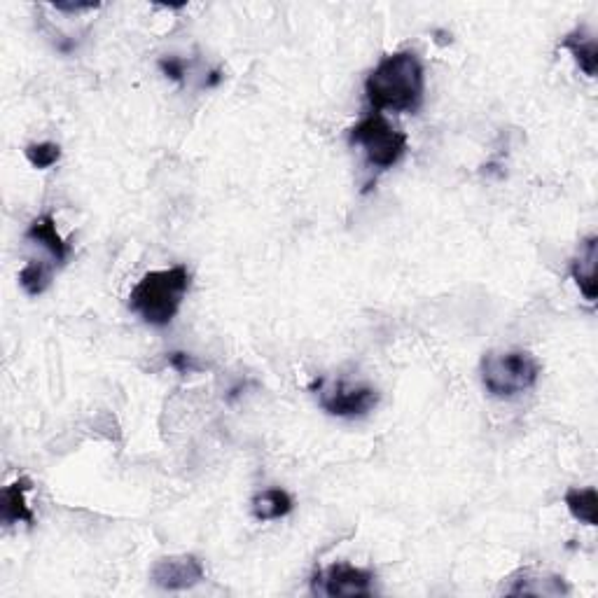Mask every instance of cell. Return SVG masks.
I'll use <instances>...</instances> for the list:
<instances>
[{"label": "cell", "instance_id": "6da1fadb", "mask_svg": "<svg viewBox=\"0 0 598 598\" xmlns=\"http://www.w3.org/2000/svg\"><path fill=\"white\" fill-rule=\"evenodd\" d=\"M426 92V71L419 54L400 50L386 54L365 80V96L377 113H416Z\"/></svg>", "mask_w": 598, "mask_h": 598}, {"label": "cell", "instance_id": "7a4b0ae2", "mask_svg": "<svg viewBox=\"0 0 598 598\" xmlns=\"http://www.w3.org/2000/svg\"><path fill=\"white\" fill-rule=\"evenodd\" d=\"M192 274L183 264L148 271L129 292V309L152 328H166L178 316Z\"/></svg>", "mask_w": 598, "mask_h": 598}, {"label": "cell", "instance_id": "3957f363", "mask_svg": "<svg viewBox=\"0 0 598 598\" xmlns=\"http://www.w3.org/2000/svg\"><path fill=\"white\" fill-rule=\"evenodd\" d=\"M479 377L493 398L512 400L538 384L540 363L533 353L521 349L489 351L479 365Z\"/></svg>", "mask_w": 598, "mask_h": 598}, {"label": "cell", "instance_id": "277c9868", "mask_svg": "<svg viewBox=\"0 0 598 598\" xmlns=\"http://www.w3.org/2000/svg\"><path fill=\"white\" fill-rule=\"evenodd\" d=\"M349 141L365 152L367 164L388 171L405 157L409 136L395 129L381 113H372L349 129Z\"/></svg>", "mask_w": 598, "mask_h": 598}, {"label": "cell", "instance_id": "5b68a950", "mask_svg": "<svg viewBox=\"0 0 598 598\" xmlns=\"http://www.w3.org/2000/svg\"><path fill=\"white\" fill-rule=\"evenodd\" d=\"M316 391L323 412L337 416V419H360V416L370 414L381 400L374 386H349L344 381H337L332 386L318 381Z\"/></svg>", "mask_w": 598, "mask_h": 598}, {"label": "cell", "instance_id": "8992f818", "mask_svg": "<svg viewBox=\"0 0 598 598\" xmlns=\"http://www.w3.org/2000/svg\"><path fill=\"white\" fill-rule=\"evenodd\" d=\"M377 575L370 568L353 566V563H332V566L318 570L311 580V591L318 596L330 598H358L370 596Z\"/></svg>", "mask_w": 598, "mask_h": 598}, {"label": "cell", "instance_id": "52a82bcc", "mask_svg": "<svg viewBox=\"0 0 598 598\" xmlns=\"http://www.w3.org/2000/svg\"><path fill=\"white\" fill-rule=\"evenodd\" d=\"M206 570L194 554H173L162 556L150 570L152 584L164 591H185L204 582Z\"/></svg>", "mask_w": 598, "mask_h": 598}, {"label": "cell", "instance_id": "ba28073f", "mask_svg": "<svg viewBox=\"0 0 598 598\" xmlns=\"http://www.w3.org/2000/svg\"><path fill=\"white\" fill-rule=\"evenodd\" d=\"M570 591L568 582L561 575L540 573L535 568H519L510 577H505L500 584L503 596H542V598H559Z\"/></svg>", "mask_w": 598, "mask_h": 598}, {"label": "cell", "instance_id": "9c48e42d", "mask_svg": "<svg viewBox=\"0 0 598 598\" xmlns=\"http://www.w3.org/2000/svg\"><path fill=\"white\" fill-rule=\"evenodd\" d=\"M31 479L19 477L15 482L8 484L0 493V517H3L5 526L12 524H29L33 526L36 521V514H33L29 500H26V493L31 491Z\"/></svg>", "mask_w": 598, "mask_h": 598}, {"label": "cell", "instance_id": "30bf717a", "mask_svg": "<svg viewBox=\"0 0 598 598\" xmlns=\"http://www.w3.org/2000/svg\"><path fill=\"white\" fill-rule=\"evenodd\" d=\"M596 260H598V239L596 236H587L580 246V255L575 257L573 264H570V276L584 299L589 302H596L598 295V281H596Z\"/></svg>", "mask_w": 598, "mask_h": 598}, {"label": "cell", "instance_id": "8fae6325", "mask_svg": "<svg viewBox=\"0 0 598 598\" xmlns=\"http://www.w3.org/2000/svg\"><path fill=\"white\" fill-rule=\"evenodd\" d=\"M26 239L40 243L59 264H64L68 257H71V243L59 234L57 220H54L50 213L38 215V218L31 222L29 229H26Z\"/></svg>", "mask_w": 598, "mask_h": 598}, {"label": "cell", "instance_id": "7c38bea8", "mask_svg": "<svg viewBox=\"0 0 598 598\" xmlns=\"http://www.w3.org/2000/svg\"><path fill=\"white\" fill-rule=\"evenodd\" d=\"M563 50H568L573 54L575 64L580 66V71L587 75V78H596L598 73V47H596V38L584 29H575L573 33H568L566 38L561 40Z\"/></svg>", "mask_w": 598, "mask_h": 598}, {"label": "cell", "instance_id": "4fadbf2b", "mask_svg": "<svg viewBox=\"0 0 598 598\" xmlns=\"http://www.w3.org/2000/svg\"><path fill=\"white\" fill-rule=\"evenodd\" d=\"M295 500L285 489H264L253 498V517L257 521H276L288 517Z\"/></svg>", "mask_w": 598, "mask_h": 598}, {"label": "cell", "instance_id": "5bb4252c", "mask_svg": "<svg viewBox=\"0 0 598 598\" xmlns=\"http://www.w3.org/2000/svg\"><path fill=\"white\" fill-rule=\"evenodd\" d=\"M563 503H566L568 512L573 514V519L580 521V524H598V496L594 486H587V489H577V486H573V489H568L566 496H563Z\"/></svg>", "mask_w": 598, "mask_h": 598}, {"label": "cell", "instance_id": "9a60e30c", "mask_svg": "<svg viewBox=\"0 0 598 598\" xmlns=\"http://www.w3.org/2000/svg\"><path fill=\"white\" fill-rule=\"evenodd\" d=\"M19 285H22L26 295L38 297L52 285V269L47 267L45 262L31 260L29 264H24V269L19 271Z\"/></svg>", "mask_w": 598, "mask_h": 598}, {"label": "cell", "instance_id": "2e32d148", "mask_svg": "<svg viewBox=\"0 0 598 598\" xmlns=\"http://www.w3.org/2000/svg\"><path fill=\"white\" fill-rule=\"evenodd\" d=\"M24 155H26V159H29V164L33 166V169L45 171V169H52V166L61 159V145L52 143V141L31 143L24 148Z\"/></svg>", "mask_w": 598, "mask_h": 598}, {"label": "cell", "instance_id": "e0dca14e", "mask_svg": "<svg viewBox=\"0 0 598 598\" xmlns=\"http://www.w3.org/2000/svg\"><path fill=\"white\" fill-rule=\"evenodd\" d=\"M169 365L180 374H192V372L201 370V365L194 360V356H190V353H183V351L169 353Z\"/></svg>", "mask_w": 598, "mask_h": 598}, {"label": "cell", "instance_id": "ac0fdd59", "mask_svg": "<svg viewBox=\"0 0 598 598\" xmlns=\"http://www.w3.org/2000/svg\"><path fill=\"white\" fill-rule=\"evenodd\" d=\"M159 68H162V73L166 75V78H171L176 82L185 80V61L183 59L164 57V59H159Z\"/></svg>", "mask_w": 598, "mask_h": 598}, {"label": "cell", "instance_id": "d6986e66", "mask_svg": "<svg viewBox=\"0 0 598 598\" xmlns=\"http://www.w3.org/2000/svg\"><path fill=\"white\" fill-rule=\"evenodd\" d=\"M54 8L61 12H85V10H94L99 8V3H54Z\"/></svg>", "mask_w": 598, "mask_h": 598}, {"label": "cell", "instance_id": "ffe728a7", "mask_svg": "<svg viewBox=\"0 0 598 598\" xmlns=\"http://www.w3.org/2000/svg\"><path fill=\"white\" fill-rule=\"evenodd\" d=\"M220 80H222V73H220V71H213V73H211V78L206 80V87H215Z\"/></svg>", "mask_w": 598, "mask_h": 598}]
</instances>
